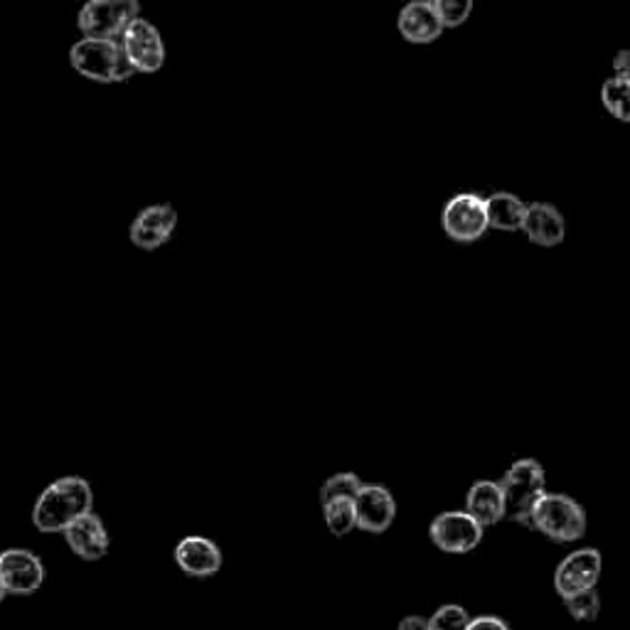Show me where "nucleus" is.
I'll return each mask as SVG.
<instances>
[{"label":"nucleus","instance_id":"obj_1","mask_svg":"<svg viewBox=\"0 0 630 630\" xmlns=\"http://www.w3.org/2000/svg\"><path fill=\"white\" fill-rule=\"evenodd\" d=\"M95 505V493L85 478L67 475L55 481L38 498L32 510V522L40 532H65L77 518L87 515Z\"/></svg>","mask_w":630,"mask_h":630},{"label":"nucleus","instance_id":"obj_2","mask_svg":"<svg viewBox=\"0 0 630 630\" xmlns=\"http://www.w3.org/2000/svg\"><path fill=\"white\" fill-rule=\"evenodd\" d=\"M69 65L77 75L97 85H121L136 75L131 62L126 60L121 40L81 38L69 50Z\"/></svg>","mask_w":630,"mask_h":630},{"label":"nucleus","instance_id":"obj_3","mask_svg":"<svg viewBox=\"0 0 630 630\" xmlns=\"http://www.w3.org/2000/svg\"><path fill=\"white\" fill-rule=\"evenodd\" d=\"M500 490L505 500V518L530 528V515L540 498L547 493L544 469L534 459H520L500 478Z\"/></svg>","mask_w":630,"mask_h":630},{"label":"nucleus","instance_id":"obj_4","mask_svg":"<svg viewBox=\"0 0 630 630\" xmlns=\"http://www.w3.org/2000/svg\"><path fill=\"white\" fill-rule=\"evenodd\" d=\"M530 528L550 537L552 542H577L587 534V512L574 498L544 493L532 510Z\"/></svg>","mask_w":630,"mask_h":630},{"label":"nucleus","instance_id":"obj_5","mask_svg":"<svg viewBox=\"0 0 630 630\" xmlns=\"http://www.w3.org/2000/svg\"><path fill=\"white\" fill-rule=\"evenodd\" d=\"M138 16H141L138 0H87L77 16V28L85 38L119 40Z\"/></svg>","mask_w":630,"mask_h":630},{"label":"nucleus","instance_id":"obj_6","mask_svg":"<svg viewBox=\"0 0 630 630\" xmlns=\"http://www.w3.org/2000/svg\"><path fill=\"white\" fill-rule=\"evenodd\" d=\"M441 227L453 242L471 244L481 239L490 229L485 215V197L478 193L453 195L441 213Z\"/></svg>","mask_w":630,"mask_h":630},{"label":"nucleus","instance_id":"obj_7","mask_svg":"<svg viewBox=\"0 0 630 630\" xmlns=\"http://www.w3.org/2000/svg\"><path fill=\"white\" fill-rule=\"evenodd\" d=\"M121 48L136 75H156L166 65V45L154 22L138 16L121 35Z\"/></svg>","mask_w":630,"mask_h":630},{"label":"nucleus","instance_id":"obj_8","mask_svg":"<svg viewBox=\"0 0 630 630\" xmlns=\"http://www.w3.org/2000/svg\"><path fill=\"white\" fill-rule=\"evenodd\" d=\"M483 532L485 528H481L465 510L441 512V515H436L429 524L431 542H434L441 552L449 554L473 552L475 547L483 542Z\"/></svg>","mask_w":630,"mask_h":630},{"label":"nucleus","instance_id":"obj_9","mask_svg":"<svg viewBox=\"0 0 630 630\" xmlns=\"http://www.w3.org/2000/svg\"><path fill=\"white\" fill-rule=\"evenodd\" d=\"M603 559L601 552L593 547H581V550L567 554L559 562L554 571V591L559 597L567 599L571 593L583 591V589H597L601 579Z\"/></svg>","mask_w":630,"mask_h":630},{"label":"nucleus","instance_id":"obj_10","mask_svg":"<svg viewBox=\"0 0 630 630\" xmlns=\"http://www.w3.org/2000/svg\"><path fill=\"white\" fill-rule=\"evenodd\" d=\"M175 227H178V213L173 205H150L138 213L128 237H131L134 247L156 252L173 237Z\"/></svg>","mask_w":630,"mask_h":630},{"label":"nucleus","instance_id":"obj_11","mask_svg":"<svg viewBox=\"0 0 630 630\" xmlns=\"http://www.w3.org/2000/svg\"><path fill=\"white\" fill-rule=\"evenodd\" d=\"M353 503H355L357 528L365 532H372V534L387 532L396 520V500L384 485L363 483Z\"/></svg>","mask_w":630,"mask_h":630},{"label":"nucleus","instance_id":"obj_12","mask_svg":"<svg viewBox=\"0 0 630 630\" xmlns=\"http://www.w3.org/2000/svg\"><path fill=\"white\" fill-rule=\"evenodd\" d=\"M0 581L6 593H32L42 587L45 567L38 554L28 550H8L0 554Z\"/></svg>","mask_w":630,"mask_h":630},{"label":"nucleus","instance_id":"obj_13","mask_svg":"<svg viewBox=\"0 0 630 630\" xmlns=\"http://www.w3.org/2000/svg\"><path fill=\"white\" fill-rule=\"evenodd\" d=\"M173 557L175 564H178L185 574L195 579L215 577L222 569V550L213 540H207V537L200 534L183 537L178 547H175Z\"/></svg>","mask_w":630,"mask_h":630},{"label":"nucleus","instance_id":"obj_14","mask_svg":"<svg viewBox=\"0 0 630 630\" xmlns=\"http://www.w3.org/2000/svg\"><path fill=\"white\" fill-rule=\"evenodd\" d=\"M65 540L69 550L77 557L87 559V562H99L109 552V532L95 512H87V515H81L69 524L65 530Z\"/></svg>","mask_w":630,"mask_h":630},{"label":"nucleus","instance_id":"obj_15","mask_svg":"<svg viewBox=\"0 0 630 630\" xmlns=\"http://www.w3.org/2000/svg\"><path fill=\"white\" fill-rule=\"evenodd\" d=\"M396 28H400L402 38L412 45H431L443 35V22L436 13V8L424 0H412L402 8L400 18H396Z\"/></svg>","mask_w":630,"mask_h":630},{"label":"nucleus","instance_id":"obj_16","mask_svg":"<svg viewBox=\"0 0 630 630\" xmlns=\"http://www.w3.org/2000/svg\"><path fill=\"white\" fill-rule=\"evenodd\" d=\"M522 232L537 247H559L567 237V225L559 209L550 203H532L524 213Z\"/></svg>","mask_w":630,"mask_h":630},{"label":"nucleus","instance_id":"obj_17","mask_svg":"<svg viewBox=\"0 0 630 630\" xmlns=\"http://www.w3.org/2000/svg\"><path fill=\"white\" fill-rule=\"evenodd\" d=\"M465 512H469L481 528H493L500 520H505V500L500 483L475 481L469 493H465Z\"/></svg>","mask_w":630,"mask_h":630},{"label":"nucleus","instance_id":"obj_18","mask_svg":"<svg viewBox=\"0 0 630 630\" xmlns=\"http://www.w3.org/2000/svg\"><path fill=\"white\" fill-rule=\"evenodd\" d=\"M524 213H528V205H524L518 195L493 193L485 197L488 227L500 232H522Z\"/></svg>","mask_w":630,"mask_h":630},{"label":"nucleus","instance_id":"obj_19","mask_svg":"<svg viewBox=\"0 0 630 630\" xmlns=\"http://www.w3.org/2000/svg\"><path fill=\"white\" fill-rule=\"evenodd\" d=\"M601 101L606 111L621 124L630 121L628 101H630V77H609L601 87Z\"/></svg>","mask_w":630,"mask_h":630},{"label":"nucleus","instance_id":"obj_20","mask_svg":"<svg viewBox=\"0 0 630 630\" xmlns=\"http://www.w3.org/2000/svg\"><path fill=\"white\" fill-rule=\"evenodd\" d=\"M323 518H325V528H328L331 534H335V537H345L357 528L355 503L350 498L331 500V503H325L323 505Z\"/></svg>","mask_w":630,"mask_h":630},{"label":"nucleus","instance_id":"obj_21","mask_svg":"<svg viewBox=\"0 0 630 630\" xmlns=\"http://www.w3.org/2000/svg\"><path fill=\"white\" fill-rule=\"evenodd\" d=\"M562 601L567 606L569 616L574 618V621H579V623H593L599 618V613H601V597H599L597 589L577 591V593H571V597H567Z\"/></svg>","mask_w":630,"mask_h":630},{"label":"nucleus","instance_id":"obj_22","mask_svg":"<svg viewBox=\"0 0 630 630\" xmlns=\"http://www.w3.org/2000/svg\"><path fill=\"white\" fill-rule=\"evenodd\" d=\"M360 488H363V481H360V475H355V473L331 475L321 488V495H318L321 505L331 503V500H341V498L355 500V495L360 493Z\"/></svg>","mask_w":630,"mask_h":630},{"label":"nucleus","instance_id":"obj_23","mask_svg":"<svg viewBox=\"0 0 630 630\" xmlns=\"http://www.w3.org/2000/svg\"><path fill=\"white\" fill-rule=\"evenodd\" d=\"M443 22V28H461L473 16L475 0H434L431 3Z\"/></svg>","mask_w":630,"mask_h":630},{"label":"nucleus","instance_id":"obj_24","mask_svg":"<svg viewBox=\"0 0 630 630\" xmlns=\"http://www.w3.org/2000/svg\"><path fill=\"white\" fill-rule=\"evenodd\" d=\"M471 623L469 611L459 603L441 606V609L429 618V630H465Z\"/></svg>","mask_w":630,"mask_h":630},{"label":"nucleus","instance_id":"obj_25","mask_svg":"<svg viewBox=\"0 0 630 630\" xmlns=\"http://www.w3.org/2000/svg\"><path fill=\"white\" fill-rule=\"evenodd\" d=\"M465 630H512L500 616H475Z\"/></svg>","mask_w":630,"mask_h":630},{"label":"nucleus","instance_id":"obj_26","mask_svg":"<svg viewBox=\"0 0 630 630\" xmlns=\"http://www.w3.org/2000/svg\"><path fill=\"white\" fill-rule=\"evenodd\" d=\"M396 630H429V618L424 616H406Z\"/></svg>","mask_w":630,"mask_h":630},{"label":"nucleus","instance_id":"obj_27","mask_svg":"<svg viewBox=\"0 0 630 630\" xmlns=\"http://www.w3.org/2000/svg\"><path fill=\"white\" fill-rule=\"evenodd\" d=\"M628 50H621L616 55V62H613V75L616 77H630V67H628Z\"/></svg>","mask_w":630,"mask_h":630},{"label":"nucleus","instance_id":"obj_28","mask_svg":"<svg viewBox=\"0 0 630 630\" xmlns=\"http://www.w3.org/2000/svg\"><path fill=\"white\" fill-rule=\"evenodd\" d=\"M3 597H6V589H3V581H0V601H3Z\"/></svg>","mask_w":630,"mask_h":630},{"label":"nucleus","instance_id":"obj_29","mask_svg":"<svg viewBox=\"0 0 630 630\" xmlns=\"http://www.w3.org/2000/svg\"><path fill=\"white\" fill-rule=\"evenodd\" d=\"M424 3H434V0H424Z\"/></svg>","mask_w":630,"mask_h":630}]
</instances>
